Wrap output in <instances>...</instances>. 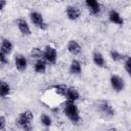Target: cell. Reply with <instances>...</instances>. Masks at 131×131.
<instances>
[{
    "instance_id": "1",
    "label": "cell",
    "mask_w": 131,
    "mask_h": 131,
    "mask_svg": "<svg viewBox=\"0 0 131 131\" xmlns=\"http://www.w3.org/2000/svg\"><path fill=\"white\" fill-rule=\"evenodd\" d=\"M34 119V115L31 111H25L20 113L16 119V125L23 129L24 131H32V122Z\"/></svg>"
},
{
    "instance_id": "2",
    "label": "cell",
    "mask_w": 131,
    "mask_h": 131,
    "mask_svg": "<svg viewBox=\"0 0 131 131\" xmlns=\"http://www.w3.org/2000/svg\"><path fill=\"white\" fill-rule=\"evenodd\" d=\"M63 114L73 124H78L81 120V117L79 114V108L75 102L67 101V103L63 106Z\"/></svg>"
},
{
    "instance_id": "3",
    "label": "cell",
    "mask_w": 131,
    "mask_h": 131,
    "mask_svg": "<svg viewBox=\"0 0 131 131\" xmlns=\"http://www.w3.org/2000/svg\"><path fill=\"white\" fill-rule=\"evenodd\" d=\"M30 19H31V21L37 27V28H39L40 30H46L47 28H48V25H47V23L45 21V19H44V17H43V15L40 13V12H38V11H32L31 13H30Z\"/></svg>"
},
{
    "instance_id": "4",
    "label": "cell",
    "mask_w": 131,
    "mask_h": 131,
    "mask_svg": "<svg viewBox=\"0 0 131 131\" xmlns=\"http://www.w3.org/2000/svg\"><path fill=\"white\" fill-rule=\"evenodd\" d=\"M44 59L46 62L48 63H55L56 59H57V51L55 49V47H53L52 45H46L44 50Z\"/></svg>"
},
{
    "instance_id": "5",
    "label": "cell",
    "mask_w": 131,
    "mask_h": 131,
    "mask_svg": "<svg viewBox=\"0 0 131 131\" xmlns=\"http://www.w3.org/2000/svg\"><path fill=\"white\" fill-rule=\"evenodd\" d=\"M110 83L112 88L116 92H121L125 88V81L123 80V78H121L118 75H112L110 78Z\"/></svg>"
},
{
    "instance_id": "6",
    "label": "cell",
    "mask_w": 131,
    "mask_h": 131,
    "mask_svg": "<svg viewBox=\"0 0 131 131\" xmlns=\"http://www.w3.org/2000/svg\"><path fill=\"white\" fill-rule=\"evenodd\" d=\"M66 14H67V17L70 20H77L81 16V10L78 6L69 5L66 8Z\"/></svg>"
},
{
    "instance_id": "7",
    "label": "cell",
    "mask_w": 131,
    "mask_h": 131,
    "mask_svg": "<svg viewBox=\"0 0 131 131\" xmlns=\"http://www.w3.org/2000/svg\"><path fill=\"white\" fill-rule=\"evenodd\" d=\"M98 110L105 117H108V118H112L115 115V111H114L113 106L107 101H104V100H101L98 102Z\"/></svg>"
},
{
    "instance_id": "8",
    "label": "cell",
    "mask_w": 131,
    "mask_h": 131,
    "mask_svg": "<svg viewBox=\"0 0 131 131\" xmlns=\"http://www.w3.org/2000/svg\"><path fill=\"white\" fill-rule=\"evenodd\" d=\"M14 64H15V68L17 69V71L24 72L28 68V59L23 54H16L14 56Z\"/></svg>"
},
{
    "instance_id": "9",
    "label": "cell",
    "mask_w": 131,
    "mask_h": 131,
    "mask_svg": "<svg viewBox=\"0 0 131 131\" xmlns=\"http://www.w3.org/2000/svg\"><path fill=\"white\" fill-rule=\"evenodd\" d=\"M85 5L87 6V8L89 9L90 13L93 14V15H97L99 12H100V9H101V5L98 1L96 0H87L85 2Z\"/></svg>"
},
{
    "instance_id": "10",
    "label": "cell",
    "mask_w": 131,
    "mask_h": 131,
    "mask_svg": "<svg viewBox=\"0 0 131 131\" xmlns=\"http://www.w3.org/2000/svg\"><path fill=\"white\" fill-rule=\"evenodd\" d=\"M80 97V93L78 91V89L76 87H68V90H67V93H66V99L67 101H70V102H76Z\"/></svg>"
},
{
    "instance_id": "11",
    "label": "cell",
    "mask_w": 131,
    "mask_h": 131,
    "mask_svg": "<svg viewBox=\"0 0 131 131\" xmlns=\"http://www.w3.org/2000/svg\"><path fill=\"white\" fill-rule=\"evenodd\" d=\"M16 26H17L19 32L23 35H25V36H30L31 35V29H30V26H29V24L27 23L26 19L18 18L16 20Z\"/></svg>"
},
{
    "instance_id": "12",
    "label": "cell",
    "mask_w": 131,
    "mask_h": 131,
    "mask_svg": "<svg viewBox=\"0 0 131 131\" xmlns=\"http://www.w3.org/2000/svg\"><path fill=\"white\" fill-rule=\"evenodd\" d=\"M108 19L111 23L115 24V25H118V26H122L124 24V19L123 17L121 16V14L115 10V9H112L110 12H108Z\"/></svg>"
},
{
    "instance_id": "13",
    "label": "cell",
    "mask_w": 131,
    "mask_h": 131,
    "mask_svg": "<svg viewBox=\"0 0 131 131\" xmlns=\"http://www.w3.org/2000/svg\"><path fill=\"white\" fill-rule=\"evenodd\" d=\"M67 49H68V51H69L72 55H78V54H80V52H81V50H82L80 44H79L76 40H70V41L68 42Z\"/></svg>"
},
{
    "instance_id": "14",
    "label": "cell",
    "mask_w": 131,
    "mask_h": 131,
    "mask_svg": "<svg viewBox=\"0 0 131 131\" xmlns=\"http://www.w3.org/2000/svg\"><path fill=\"white\" fill-rule=\"evenodd\" d=\"M12 49H13V45H12L11 41L8 40V39L3 38L2 41H1V50H0V52L1 53H4L5 55L8 56L11 53Z\"/></svg>"
},
{
    "instance_id": "15",
    "label": "cell",
    "mask_w": 131,
    "mask_h": 131,
    "mask_svg": "<svg viewBox=\"0 0 131 131\" xmlns=\"http://www.w3.org/2000/svg\"><path fill=\"white\" fill-rule=\"evenodd\" d=\"M92 59H93L94 64H95V66H97L98 68H105V67H106L105 59H104L103 55H102L99 51H95V52H93Z\"/></svg>"
},
{
    "instance_id": "16",
    "label": "cell",
    "mask_w": 131,
    "mask_h": 131,
    "mask_svg": "<svg viewBox=\"0 0 131 131\" xmlns=\"http://www.w3.org/2000/svg\"><path fill=\"white\" fill-rule=\"evenodd\" d=\"M50 90L53 91L54 94L57 95V96L66 97V93H67V90H68V86H67V85H63V84H57V85H53V86L50 88Z\"/></svg>"
},
{
    "instance_id": "17",
    "label": "cell",
    "mask_w": 131,
    "mask_h": 131,
    "mask_svg": "<svg viewBox=\"0 0 131 131\" xmlns=\"http://www.w3.org/2000/svg\"><path fill=\"white\" fill-rule=\"evenodd\" d=\"M70 73L73 75H80L82 73V66L81 62L77 59H73L70 64Z\"/></svg>"
},
{
    "instance_id": "18",
    "label": "cell",
    "mask_w": 131,
    "mask_h": 131,
    "mask_svg": "<svg viewBox=\"0 0 131 131\" xmlns=\"http://www.w3.org/2000/svg\"><path fill=\"white\" fill-rule=\"evenodd\" d=\"M34 71L38 74H44L46 72V61L45 59H39L34 63Z\"/></svg>"
},
{
    "instance_id": "19",
    "label": "cell",
    "mask_w": 131,
    "mask_h": 131,
    "mask_svg": "<svg viewBox=\"0 0 131 131\" xmlns=\"http://www.w3.org/2000/svg\"><path fill=\"white\" fill-rule=\"evenodd\" d=\"M11 88L9 86L8 83H6L5 81H1L0 83V96L2 98H5L6 96H8L10 94Z\"/></svg>"
},
{
    "instance_id": "20",
    "label": "cell",
    "mask_w": 131,
    "mask_h": 131,
    "mask_svg": "<svg viewBox=\"0 0 131 131\" xmlns=\"http://www.w3.org/2000/svg\"><path fill=\"white\" fill-rule=\"evenodd\" d=\"M31 57L37 61L39 59H44V52L39 47H33L31 50Z\"/></svg>"
},
{
    "instance_id": "21",
    "label": "cell",
    "mask_w": 131,
    "mask_h": 131,
    "mask_svg": "<svg viewBox=\"0 0 131 131\" xmlns=\"http://www.w3.org/2000/svg\"><path fill=\"white\" fill-rule=\"evenodd\" d=\"M40 120L44 127H50L52 125V119L47 114H42L40 117Z\"/></svg>"
},
{
    "instance_id": "22",
    "label": "cell",
    "mask_w": 131,
    "mask_h": 131,
    "mask_svg": "<svg viewBox=\"0 0 131 131\" xmlns=\"http://www.w3.org/2000/svg\"><path fill=\"white\" fill-rule=\"evenodd\" d=\"M110 56L112 57V59H113L114 61H121L122 59L125 58V57H124L118 50H115V49L111 50V52H110Z\"/></svg>"
},
{
    "instance_id": "23",
    "label": "cell",
    "mask_w": 131,
    "mask_h": 131,
    "mask_svg": "<svg viewBox=\"0 0 131 131\" xmlns=\"http://www.w3.org/2000/svg\"><path fill=\"white\" fill-rule=\"evenodd\" d=\"M124 68H125V71L128 73V75L131 78V56H126L125 57Z\"/></svg>"
},
{
    "instance_id": "24",
    "label": "cell",
    "mask_w": 131,
    "mask_h": 131,
    "mask_svg": "<svg viewBox=\"0 0 131 131\" xmlns=\"http://www.w3.org/2000/svg\"><path fill=\"white\" fill-rule=\"evenodd\" d=\"M0 63L2 66L8 64V57H7V55H5L4 53H1V52H0Z\"/></svg>"
},
{
    "instance_id": "25",
    "label": "cell",
    "mask_w": 131,
    "mask_h": 131,
    "mask_svg": "<svg viewBox=\"0 0 131 131\" xmlns=\"http://www.w3.org/2000/svg\"><path fill=\"white\" fill-rule=\"evenodd\" d=\"M5 124H6L5 118H4V116H1L0 117V130L1 131H4L5 130Z\"/></svg>"
},
{
    "instance_id": "26",
    "label": "cell",
    "mask_w": 131,
    "mask_h": 131,
    "mask_svg": "<svg viewBox=\"0 0 131 131\" xmlns=\"http://www.w3.org/2000/svg\"><path fill=\"white\" fill-rule=\"evenodd\" d=\"M6 3H7V2H6L5 0H0V10H3V9H4Z\"/></svg>"
},
{
    "instance_id": "27",
    "label": "cell",
    "mask_w": 131,
    "mask_h": 131,
    "mask_svg": "<svg viewBox=\"0 0 131 131\" xmlns=\"http://www.w3.org/2000/svg\"><path fill=\"white\" fill-rule=\"evenodd\" d=\"M107 131H117V130H116L115 128H111V129H108Z\"/></svg>"
},
{
    "instance_id": "28",
    "label": "cell",
    "mask_w": 131,
    "mask_h": 131,
    "mask_svg": "<svg viewBox=\"0 0 131 131\" xmlns=\"http://www.w3.org/2000/svg\"><path fill=\"white\" fill-rule=\"evenodd\" d=\"M130 131H131V130H130Z\"/></svg>"
}]
</instances>
